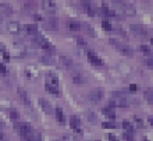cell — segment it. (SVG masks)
Returning a JSON list of instances; mask_svg holds the SVG:
<instances>
[{"instance_id":"obj_1","label":"cell","mask_w":153,"mask_h":141,"mask_svg":"<svg viewBox=\"0 0 153 141\" xmlns=\"http://www.w3.org/2000/svg\"><path fill=\"white\" fill-rule=\"evenodd\" d=\"M14 129L22 135V136H25V135H27V134H30L33 129H32V127H31V124L30 123H27V122H22V123H16L14 124Z\"/></svg>"},{"instance_id":"obj_2","label":"cell","mask_w":153,"mask_h":141,"mask_svg":"<svg viewBox=\"0 0 153 141\" xmlns=\"http://www.w3.org/2000/svg\"><path fill=\"white\" fill-rule=\"evenodd\" d=\"M128 105V100L124 97H112L109 100L110 108H126Z\"/></svg>"},{"instance_id":"obj_3","label":"cell","mask_w":153,"mask_h":141,"mask_svg":"<svg viewBox=\"0 0 153 141\" xmlns=\"http://www.w3.org/2000/svg\"><path fill=\"white\" fill-rule=\"evenodd\" d=\"M111 43L115 44L116 48H117L122 54H124V55H127V56H133V55H134V50H133L129 45H127V44H124V43H121V42H116V41H114V39H111Z\"/></svg>"},{"instance_id":"obj_4","label":"cell","mask_w":153,"mask_h":141,"mask_svg":"<svg viewBox=\"0 0 153 141\" xmlns=\"http://www.w3.org/2000/svg\"><path fill=\"white\" fill-rule=\"evenodd\" d=\"M17 93H18L19 98L22 99V102L26 106H30L31 105V97H30V94H29V92L26 90H24L23 87H18L17 88Z\"/></svg>"},{"instance_id":"obj_5","label":"cell","mask_w":153,"mask_h":141,"mask_svg":"<svg viewBox=\"0 0 153 141\" xmlns=\"http://www.w3.org/2000/svg\"><path fill=\"white\" fill-rule=\"evenodd\" d=\"M7 30H8V32H11L13 35H18V33L22 32V25H20L19 22L12 20V22L7 23Z\"/></svg>"},{"instance_id":"obj_6","label":"cell","mask_w":153,"mask_h":141,"mask_svg":"<svg viewBox=\"0 0 153 141\" xmlns=\"http://www.w3.org/2000/svg\"><path fill=\"white\" fill-rule=\"evenodd\" d=\"M45 84L47 85H50V86H54V87H59V78L55 73H48L47 76H45Z\"/></svg>"},{"instance_id":"obj_7","label":"cell","mask_w":153,"mask_h":141,"mask_svg":"<svg viewBox=\"0 0 153 141\" xmlns=\"http://www.w3.org/2000/svg\"><path fill=\"white\" fill-rule=\"evenodd\" d=\"M103 96H104V91L102 88H94V90H92L90 92L88 98L91 100H93V102H99L103 98Z\"/></svg>"},{"instance_id":"obj_8","label":"cell","mask_w":153,"mask_h":141,"mask_svg":"<svg viewBox=\"0 0 153 141\" xmlns=\"http://www.w3.org/2000/svg\"><path fill=\"white\" fill-rule=\"evenodd\" d=\"M22 141H42V135L41 133L32 130L30 134L22 136Z\"/></svg>"},{"instance_id":"obj_9","label":"cell","mask_w":153,"mask_h":141,"mask_svg":"<svg viewBox=\"0 0 153 141\" xmlns=\"http://www.w3.org/2000/svg\"><path fill=\"white\" fill-rule=\"evenodd\" d=\"M87 59H88V62H91L92 65H96V66H102L103 65L102 59L94 51H92V50L87 53Z\"/></svg>"},{"instance_id":"obj_10","label":"cell","mask_w":153,"mask_h":141,"mask_svg":"<svg viewBox=\"0 0 153 141\" xmlns=\"http://www.w3.org/2000/svg\"><path fill=\"white\" fill-rule=\"evenodd\" d=\"M24 72H25V75H26L29 79H38V76H39L38 69L35 68L33 66H27Z\"/></svg>"},{"instance_id":"obj_11","label":"cell","mask_w":153,"mask_h":141,"mask_svg":"<svg viewBox=\"0 0 153 141\" xmlns=\"http://www.w3.org/2000/svg\"><path fill=\"white\" fill-rule=\"evenodd\" d=\"M42 6H43V8H44L47 12H49V13L55 12V10H56V4H55L54 1H51V0H44V1L42 2Z\"/></svg>"},{"instance_id":"obj_12","label":"cell","mask_w":153,"mask_h":141,"mask_svg":"<svg viewBox=\"0 0 153 141\" xmlns=\"http://www.w3.org/2000/svg\"><path fill=\"white\" fill-rule=\"evenodd\" d=\"M38 103H39V105H41V108H42V110L45 112V114H51V105H50V103L47 100V99H43V98H39L38 99Z\"/></svg>"},{"instance_id":"obj_13","label":"cell","mask_w":153,"mask_h":141,"mask_svg":"<svg viewBox=\"0 0 153 141\" xmlns=\"http://www.w3.org/2000/svg\"><path fill=\"white\" fill-rule=\"evenodd\" d=\"M130 30L137 35H147V30L142 26V25H139V24H131L130 26Z\"/></svg>"},{"instance_id":"obj_14","label":"cell","mask_w":153,"mask_h":141,"mask_svg":"<svg viewBox=\"0 0 153 141\" xmlns=\"http://www.w3.org/2000/svg\"><path fill=\"white\" fill-rule=\"evenodd\" d=\"M45 26L49 29V30H57V19L56 18H48L47 22H45Z\"/></svg>"},{"instance_id":"obj_15","label":"cell","mask_w":153,"mask_h":141,"mask_svg":"<svg viewBox=\"0 0 153 141\" xmlns=\"http://www.w3.org/2000/svg\"><path fill=\"white\" fill-rule=\"evenodd\" d=\"M121 5H122V8H123V11H124L127 14H129V16H133V14H135V13H136L134 5H131V4H121Z\"/></svg>"},{"instance_id":"obj_16","label":"cell","mask_w":153,"mask_h":141,"mask_svg":"<svg viewBox=\"0 0 153 141\" xmlns=\"http://www.w3.org/2000/svg\"><path fill=\"white\" fill-rule=\"evenodd\" d=\"M72 80L74 84H82V82H85V76L80 72H75L72 75Z\"/></svg>"},{"instance_id":"obj_17","label":"cell","mask_w":153,"mask_h":141,"mask_svg":"<svg viewBox=\"0 0 153 141\" xmlns=\"http://www.w3.org/2000/svg\"><path fill=\"white\" fill-rule=\"evenodd\" d=\"M55 117H56V119H57V122H60V123H65V121H66V118H65V114H63V111H62V109L61 108H56L55 109Z\"/></svg>"},{"instance_id":"obj_18","label":"cell","mask_w":153,"mask_h":141,"mask_svg":"<svg viewBox=\"0 0 153 141\" xmlns=\"http://www.w3.org/2000/svg\"><path fill=\"white\" fill-rule=\"evenodd\" d=\"M71 127L73 128V129H75V130H80V118L78 117V116H75V115H73L72 117H71Z\"/></svg>"},{"instance_id":"obj_19","label":"cell","mask_w":153,"mask_h":141,"mask_svg":"<svg viewBox=\"0 0 153 141\" xmlns=\"http://www.w3.org/2000/svg\"><path fill=\"white\" fill-rule=\"evenodd\" d=\"M102 112H103V115L106 116L108 118H111V119H112V118L116 117V114H115L114 109L110 108V106H108V108H103V109H102Z\"/></svg>"},{"instance_id":"obj_20","label":"cell","mask_w":153,"mask_h":141,"mask_svg":"<svg viewBox=\"0 0 153 141\" xmlns=\"http://www.w3.org/2000/svg\"><path fill=\"white\" fill-rule=\"evenodd\" d=\"M60 62H61L65 67H67V68H69V67L73 66V60H72L71 57H68V56H65V55L60 56Z\"/></svg>"},{"instance_id":"obj_21","label":"cell","mask_w":153,"mask_h":141,"mask_svg":"<svg viewBox=\"0 0 153 141\" xmlns=\"http://www.w3.org/2000/svg\"><path fill=\"white\" fill-rule=\"evenodd\" d=\"M143 96H145V99H146L149 104H153V88H152V87L146 88L145 92H143Z\"/></svg>"},{"instance_id":"obj_22","label":"cell","mask_w":153,"mask_h":141,"mask_svg":"<svg viewBox=\"0 0 153 141\" xmlns=\"http://www.w3.org/2000/svg\"><path fill=\"white\" fill-rule=\"evenodd\" d=\"M68 27H69V30H72V31H78V30L81 29V24H80L79 22H76V20L71 19V20L68 22Z\"/></svg>"},{"instance_id":"obj_23","label":"cell","mask_w":153,"mask_h":141,"mask_svg":"<svg viewBox=\"0 0 153 141\" xmlns=\"http://www.w3.org/2000/svg\"><path fill=\"white\" fill-rule=\"evenodd\" d=\"M25 31L30 35H35V33H37V25L36 24H26Z\"/></svg>"},{"instance_id":"obj_24","label":"cell","mask_w":153,"mask_h":141,"mask_svg":"<svg viewBox=\"0 0 153 141\" xmlns=\"http://www.w3.org/2000/svg\"><path fill=\"white\" fill-rule=\"evenodd\" d=\"M122 127L126 129L127 133H129V134H133V133H134V127H133V124H131L130 122L123 121V122H122Z\"/></svg>"},{"instance_id":"obj_25","label":"cell","mask_w":153,"mask_h":141,"mask_svg":"<svg viewBox=\"0 0 153 141\" xmlns=\"http://www.w3.org/2000/svg\"><path fill=\"white\" fill-rule=\"evenodd\" d=\"M8 116H10V118L11 119H13V121H17L18 118H19V112H18V110L17 109H10L8 110Z\"/></svg>"},{"instance_id":"obj_26","label":"cell","mask_w":153,"mask_h":141,"mask_svg":"<svg viewBox=\"0 0 153 141\" xmlns=\"http://www.w3.org/2000/svg\"><path fill=\"white\" fill-rule=\"evenodd\" d=\"M86 117H87V119L91 121V122H94V121H97V118H98L97 114H96L93 110H87V111H86Z\"/></svg>"},{"instance_id":"obj_27","label":"cell","mask_w":153,"mask_h":141,"mask_svg":"<svg viewBox=\"0 0 153 141\" xmlns=\"http://www.w3.org/2000/svg\"><path fill=\"white\" fill-rule=\"evenodd\" d=\"M0 10L5 13V14H12V7L8 4H0Z\"/></svg>"},{"instance_id":"obj_28","label":"cell","mask_w":153,"mask_h":141,"mask_svg":"<svg viewBox=\"0 0 153 141\" xmlns=\"http://www.w3.org/2000/svg\"><path fill=\"white\" fill-rule=\"evenodd\" d=\"M45 90H47L49 93L54 94V96H59V94H60L59 87H54V86H50V85H47V84H45Z\"/></svg>"},{"instance_id":"obj_29","label":"cell","mask_w":153,"mask_h":141,"mask_svg":"<svg viewBox=\"0 0 153 141\" xmlns=\"http://www.w3.org/2000/svg\"><path fill=\"white\" fill-rule=\"evenodd\" d=\"M12 103L8 99H0V109H11Z\"/></svg>"},{"instance_id":"obj_30","label":"cell","mask_w":153,"mask_h":141,"mask_svg":"<svg viewBox=\"0 0 153 141\" xmlns=\"http://www.w3.org/2000/svg\"><path fill=\"white\" fill-rule=\"evenodd\" d=\"M39 61H41L42 63H45V65H53V63H54V60H53V57H50V56H47V55H44V56H41Z\"/></svg>"},{"instance_id":"obj_31","label":"cell","mask_w":153,"mask_h":141,"mask_svg":"<svg viewBox=\"0 0 153 141\" xmlns=\"http://www.w3.org/2000/svg\"><path fill=\"white\" fill-rule=\"evenodd\" d=\"M82 6L85 7V10H86V12H87L88 14H91V16H93V14H94L93 7H92V5H91L90 2H82Z\"/></svg>"},{"instance_id":"obj_32","label":"cell","mask_w":153,"mask_h":141,"mask_svg":"<svg viewBox=\"0 0 153 141\" xmlns=\"http://www.w3.org/2000/svg\"><path fill=\"white\" fill-rule=\"evenodd\" d=\"M76 43L80 45V47H87V42L85 41V39H82L81 37H76Z\"/></svg>"},{"instance_id":"obj_33","label":"cell","mask_w":153,"mask_h":141,"mask_svg":"<svg viewBox=\"0 0 153 141\" xmlns=\"http://www.w3.org/2000/svg\"><path fill=\"white\" fill-rule=\"evenodd\" d=\"M102 25H103V27H104L105 30H111V29H112V25H111L110 22H108V20H103V22H102Z\"/></svg>"},{"instance_id":"obj_34","label":"cell","mask_w":153,"mask_h":141,"mask_svg":"<svg viewBox=\"0 0 153 141\" xmlns=\"http://www.w3.org/2000/svg\"><path fill=\"white\" fill-rule=\"evenodd\" d=\"M123 139H124V141H135L133 134H129V133L123 134Z\"/></svg>"},{"instance_id":"obj_35","label":"cell","mask_w":153,"mask_h":141,"mask_svg":"<svg viewBox=\"0 0 153 141\" xmlns=\"http://www.w3.org/2000/svg\"><path fill=\"white\" fill-rule=\"evenodd\" d=\"M103 128H116V124L115 123H112V122H103Z\"/></svg>"},{"instance_id":"obj_36","label":"cell","mask_w":153,"mask_h":141,"mask_svg":"<svg viewBox=\"0 0 153 141\" xmlns=\"http://www.w3.org/2000/svg\"><path fill=\"white\" fill-rule=\"evenodd\" d=\"M63 141H75V137L73 134H66L63 136Z\"/></svg>"},{"instance_id":"obj_37","label":"cell","mask_w":153,"mask_h":141,"mask_svg":"<svg viewBox=\"0 0 153 141\" xmlns=\"http://www.w3.org/2000/svg\"><path fill=\"white\" fill-rule=\"evenodd\" d=\"M140 50L142 51V53H145V54H151V49H149V47H147V45H140Z\"/></svg>"},{"instance_id":"obj_38","label":"cell","mask_w":153,"mask_h":141,"mask_svg":"<svg viewBox=\"0 0 153 141\" xmlns=\"http://www.w3.org/2000/svg\"><path fill=\"white\" fill-rule=\"evenodd\" d=\"M134 121H135V123H136V125H137L139 128H143V122H142L141 118H139V117H134Z\"/></svg>"},{"instance_id":"obj_39","label":"cell","mask_w":153,"mask_h":141,"mask_svg":"<svg viewBox=\"0 0 153 141\" xmlns=\"http://www.w3.org/2000/svg\"><path fill=\"white\" fill-rule=\"evenodd\" d=\"M0 141H8V136L2 131H0Z\"/></svg>"},{"instance_id":"obj_40","label":"cell","mask_w":153,"mask_h":141,"mask_svg":"<svg viewBox=\"0 0 153 141\" xmlns=\"http://www.w3.org/2000/svg\"><path fill=\"white\" fill-rule=\"evenodd\" d=\"M0 73H1V74H5V73H6V67H5V65H2V63H0Z\"/></svg>"},{"instance_id":"obj_41","label":"cell","mask_w":153,"mask_h":141,"mask_svg":"<svg viewBox=\"0 0 153 141\" xmlns=\"http://www.w3.org/2000/svg\"><path fill=\"white\" fill-rule=\"evenodd\" d=\"M109 141H118V139L114 134H109Z\"/></svg>"},{"instance_id":"obj_42","label":"cell","mask_w":153,"mask_h":141,"mask_svg":"<svg viewBox=\"0 0 153 141\" xmlns=\"http://www.w3.org/2000/svg\"><path fill=\"white\" fill-rule=\"evenodd\" d=\"M2 55H4V59H6V60H10V54L7 53V50H6V51H4V53H2Z\"/></svg>"},{"instance_id":"obj_43","label":"cell","mask_w":153,"mask_h":141,"mask_svg":"<svg viewBox=\"0 0 153 141\" xmlns=\"http://www.w3.org/2000/svg\"><path fill=\"white\" fill-rule=\"evenodd\" d=\"M0 51L1 53H4V51H6V47L2 44V43H0Z\"/></svg>"},{"instance_id":"obj_44","label":"cell","mask_w":153,"mask_h":141,"mask_svg":"<svg viewBox=\"0 0 153 141\" xmlns=\"http://www.w3.org/2000/svg\"><path fill=\"white\" fill-rule=\"evenodd\" d=\"M33 18H36V20H43V18L39 14H33Z\"/></svg>"},{"instance_id":"obj_45","label":"cell","mask_w":153,"mask_h":141,"mask_svg":"<svg viewBox=\"0 0 153 141\" xmlns=\"http://www.w3.org/2000/svg\"><path fill=\"white\" fill-rule=\"evenodd\" d=\"M129 88H130V90H131V91H135V90H136V88H137V87H136V85H135V84H131V85H130V86H129Z\"/></svg>"},{"instance_id":"obj_46","label":"cell","mask_w":153,"mask_h":141,"mask_svg":"<svg viewBox=\"0 0 153 141\" xmlns=\"http://www.w3.org/2000/svg\"><path fill=\"white\" fill-rule=\"evenodd\" d=\"M146 62H147V65H149V66H152V67H153V59H148Z\"/></svg>"},{"instance_id":"obj_47","label":"cell","mask_w":153,"mask_h":141,"mask_svg":"<svg viewBox=\"0 0 153 141\" xmlns=\"http://www.w3.org/2000/svg\"><path fill=\"white\" fill-rule=\"evenodd\" d=\"M148 122H149V123L153 125V118H149V119H148Z\"/></svg>"},{"instance_id":"obj_48","label":"cell","mask_w":153,"mask_h":141,"mask_svg":"<svg viewBox=\"0 0 153 141\" xmlns=\"http://www.w3.org/2000/svg\"><path fill=\"white\" fill-rule=\"evenodd\" d=\"M4 125H5V124H4V123L0 121V129H1V128H4Z\"/></svg>"},{"instance_id":"obj_49","label":"cell","mask_w":153,"mask_h":141,"mask_svg":"<svg viewBox=\"0 0 153 141\" xmlns=\"http://www.w3.org/2000/svg\"><path fill=\"white\" fill-rule=\"evenodd\" d=\"M143 141H149V140H148V139H146V137H145V139H143Z\"/></svg>"},{"instance_id":"obj_50","label":"cell","mask_w":153,"mask_h":141,"mask_svg":"<svg viewBox=\"0 0 153 141\" xmlns=\"http://www.w3.org/2000/svg\"><path fill=\"white\" fill-rule=\"evenodd\" d=\"M54 141H62V140H54Z\"/></svg>"},{"instance_id":"obj_51","label":"cell","mask_w":153,"mask_h":141,"mask_svg":"<svg viewBox=\"0 0 153 141\" xmlns=\"http://www.w3.org/2000/svg\"><path fill=\"white\" fill-rule=\"evenodd\" d=\"M152 43H153V39H152Z\"/></svg>"}]
</instances>
